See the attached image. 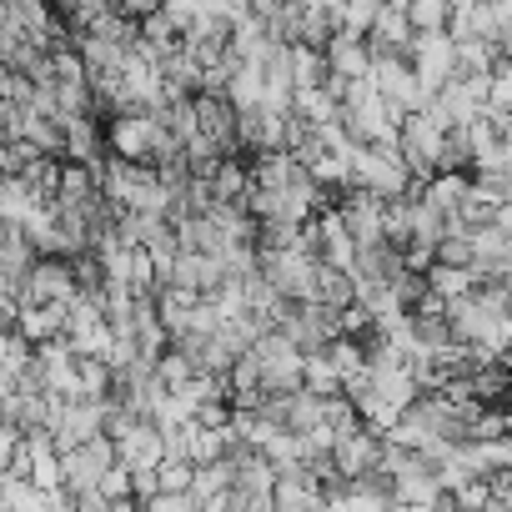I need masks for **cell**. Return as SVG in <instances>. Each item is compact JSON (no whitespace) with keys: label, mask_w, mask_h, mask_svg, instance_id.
Here are the masks:
<instances>
[{"label":"cell","mask_w":512,"mask_h":512,"mask_svg":"<svg viewBox=\"0 0 512 512\" xmlns=\"http://www.w3.org/2000/svg\"><path fill=\"white\" fill-rule=\"evenodd\" d=\"M407 56H412L422 86L437 96V91L457 76V36H452V26H447V31H417V41H412Z\"/></svg>","instance_id":"1"},{"label":"cell","mask_w":512,"mask_h":512,"mask_svg":"<svg viewBox=\"0 0 512 512\" xmlns=\"http://www.w3.org/2000/svg\"><path fill=\"white\" fill-rule=\"evenodd\" d=\"M407 16L417 31H447L452 26V0H407Z\"/></svg>","instance_id":"8"},{"label":"cell","mask_w":512,"mask_h":512,"mask_svg":"<svg viewBox=\"0 0 512 512\" xmlns=\"http://www.w3.org/2000/svg\"><path fill=\"white\" fill-rule=\"evenodd\" d=\"M81 277H76V256H36V267L26 277V302H76Z\"/></svg>","instance_id":"2"},{"label":"cell","mask_w":512,"mask_h":512,"mask_svg":"<svg viewBox=\"0 0 512 512\" xmlns=\"http://www.w3.org/2000/svg\"><path fill=\"white\" fill-rule=\"evenodd\" d=\"M292 71H297V86H302V91H317V86H327V76H332L327 51H317V46H307V41H292Z\"/></svg>","instance_id":"6"},{"label":"cell","mask_w":512,"mask_h":512,"mask_svg":"<svg viewBox=\"0 0 512 512\" xmlns=\"http://www.w3.org/2000/svg\"><path fill=\"white\" fill-rule=\"evenodd\" d=\"M372 61H377V51H372V41H367V36L337 31V36L327 41V66H332L337 76H347V81L372 76Z\"/></svg>","instance_id":"4"},{"label":"cell","mask_w":512,"mask_h":512,"mask_svg":"<svg viewBox=\"0 0 512 512\" xmlns=\"http://www.w3.org/2000/svg\"><path fill=\"white\" fill-rule=\"evenodd\" d=\"M307 387H312V392H322V397L347 392V377L337 372V362H332V352H327V347L307 352Z\"/></svg>","instance_id":"7"},{"label":"cell","mask_w":512,"mask_h":512,"mask_svg":"<svg viewBox=\"0 0 512 512\" xmlns=\"http://www.w3.org/2000/svg\"><path fill=\"white\" fill-rule=\"evenodd\" d=\"M382 6H407V0H382Z\"/></svg>","instance_id":"10"},{"label":"cell","mask_w":512,"mask_h":512,"mask_svg":"<svg viewBox=\"0 0 512 512\" xmlns=\"http://www.w3.org/2000/svg\"><path fill=\"white\" fill-rule=\"evenodd\" d=\"M377 16H382V0H347V6H342V31H352V36H372Z\"/></svg>","instance_id":"9"},{"label":"cell","mask_w":512,"mask_h":512,"mask_svg":"<svg viewBox=\"0 0 512 512\" xmlns=\"http://www.w3.org/2000/svg\"><path fill=\"white\" fill-rule=\"evenodd\" d=\"M121 442V457L131 462V467H156L166 452H171V437H166V427L156 422V417H141L131 432H121L116 437Z\"/></svg>","instance_id":"3"},{"label":"cell","mask_w":512,"mask_h":512,"mask_svg":"<svg viewBox=\"0 0 512 512\" xmlns=\"http://www.w3.org/2000/svg\"><path fill=\"white\" fill-rule=\"evenodd\" d=\"M16 327H21L36 347L51 342V337H66V332H71V302H26L21 317H16Z\"/></svg>","instance_id":"5"}]
</instances>
